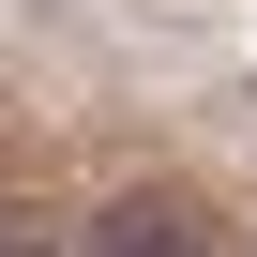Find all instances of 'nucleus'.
Returning a JSON list of instances; mask_svg holds the SVG:
<instances>
[{"label":"nucleus","mask_w":257,"mask_h":257,"mask_svg":"<svg viewBox=\"0 0 257 257\" xmlns=\"http://www.w3.org/2000/svg\"><path fill=\"white\" fill-rule=\"evenodd\" d=\"M91 257H212V242H197V212L137 197V212H106V242H91Z\"/></svg>","instance_id":"1"}]
</instances>
